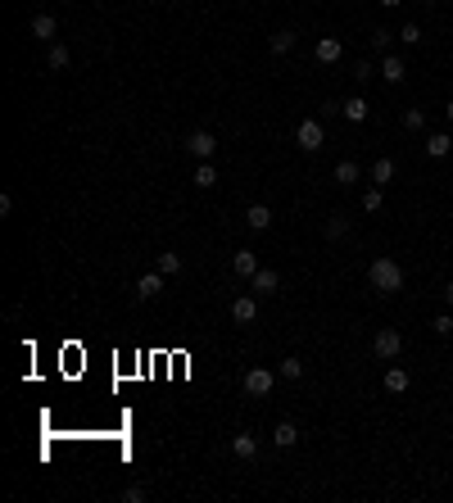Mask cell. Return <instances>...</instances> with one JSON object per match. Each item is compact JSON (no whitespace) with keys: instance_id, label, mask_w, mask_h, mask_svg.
<instances>
[{"instance_id":"1","label":"cell","mask_w":453,"mask_h":503,"mask_svg":"<svg viewBox=\"0 0 453 503\" xmlns=\"http://www.w3.org/2000/svg\"><path fill=\"white\" fill-rule=\"evenodd\" d=\"M368 282L372 290H381V295H399L403 290V268L394 263V259H372V268H368Z\"/></svg>"},{"instance_id":"2","label":"cell","mask_w":453,"mask_h":503,"mask_svg":"<svg viewBox=\"0 0 453 503\" xmlns=\"http://www.w3.org/2000/svg\"><path fill=\"white\" fill-rule=\"evenodd\" d=\"M240 385H245V394H254V399H267L277 385V372L272 367H249L245 376H240Z\"/></svg>"},{"instance_id":"3","label":"cell","mask_w":453,"mask_h":503,"mask_svg":"<svg viewBox=\"0 0 453 503\" xmlns=\"http://www.w3.org/2000/svg\"><path fill=\"white\" fill-rule=\"evenodd\" d=\"M295 145L300 150H308V154H317L326 145V128H322V118H304L300 128H295Z\"/></svg>"},{"instance_id":"4","label":"cell","mask_w":453,"mask_h":503,"mask_svg":"<svg viewBox=\"0 0 453 503\" xmlns=\"http://www.w3.org/2000/svg\"><path fill=\"white\" fill-rule=\"evenodd\" d=\"M372 350H377V359H381V363H394V359L403 354V336L394 331V326H381V331L372 336Z\"/></svg>"},{"instance_id":"5","label":"cell","mask_w":453,"mask_h":503,"mask_svg":"<svg viewBox=\"0 0 453 503\" xmlns=\"http://www.w3.org/2000/svg\"><path fill=\"white\" fill-rule=\"evenodd\" d=\"M181 145H186V150H190V154H195V159H200V163H209V159H214V150H218V141H214V132H204V128H200V132H190V137H186V141H181Z\"/></svg>"},{"instance_id":"6","label":"cell","mask_w":453,"mask_h":503,"mask_svg":"<svg viewBox=\"0 0 453 503\" xmlns=\"http://www.w3.org/2000/svg\"><path fill=\"white\" fill-rule=\"evenodd\" d=\"M381 77H385V86H399L408 77V60L403 55H381Z\"/></svg>"},{"instance_id":"7","label":"cell","mask_w":453,"mask_h":503,"mask_svg":"<svg viewBox=\"0 0 453 503\" xmlns=\"http://www.w3.org/2000/svg\"><path fill=\"white\" fill-rule=\"evenodd\" d=\"M277 286H281V273H277V268H258V273L249 277V290H254V295H277Z\"/></svg>"},{"instance_id":"8","label":"cell","mask_w":453,"mask_h":503,"mask_svg":"<svg viewBox=\"0 0 453 503\" xmlns=\"http://www.w3.org/2000/svg\"><path fill=\"white\" fill-rule=\"evenodd\" d=\"M32 36H36V41H46V46H55V36H60V18H55V14H36L32 18Z\"/></svg>"},{"instance_id":"9","label":"cell","mask_w":453,"mask_h":503,"mask_svg":"<svg viewBox=\"0 0 453 503\" xmlns=\"http://www.w3.org/2000/svg\"><path fill=\"white\" fill-rule=\"evenodd\" d=\"M231 273L249 282V277L258 273V254H254V249H236V254H231Z\"/></svg>"},{"instance_id":"10","label":"cell","mask_w":453,"mask_h":503,"mask_svg":"<svg viewBox=\"0 0 453 503\" xmlns=\"http://www.w3.org/2000/svg\"><path fill=\"white\" fill-rule=\"evenodd\" d=\"M231 453H236L240 462H254L258 458V440L249 431H240V435H231Z\"/></svg>"},{"instance_id":"11","label":"cell","mask_w":453,"mask_h":503,"mask_svg":"<svg viewBox=\"0 0 453 503\" xmlns=\"http://www.w3.org/2000/svg\"><path fill=\"white\" fill-rule=\"evenodd\" d=\"M231 317H236L240 326H249V322L258 317V299H254V295H240L236 304H231Z\"/></svg>"},{"instance_id":"12","label":"cell","mask_w":453,"mask_h":503,"mask_svg":"<svg viewBox=\"0 0 453 503\" xmlns=\"http://www.w3.org/2000/svg\"><path fill=\"white\" fill-rule=\"evenodd\" d=\"M272 444L277 449H295V444H300V427H295V422H277L272 427Z\"/></svg>"},{"instance_id":"13","label":"cell","mask_w":453,"mask_h":503,"mask_svg":"<svg viewBox=\"0 0 453 503\" xmlns=\"http://www.w3.org/2000/svg\"><path fill=\"white\" fill-rule=\"evenodd\" d=\"M245 227L249 231H267V227H272V209H267V205H249L245 209Z\"/></svg>"},{"instance_id":"14","label":"cell","mask_w":453,"mask_h":503,"mask_svg":"<svg viewBox=\"0 0 453 503\" xmlns=\"http://www.w3.org/2000/svg\"><path fill=\"white\" fill-rule=\"evenodd\" d=\"M340 55H344L340 36H317V64H335Z\"/></svg>"},{"instance_id":"15","label":"cell","mask_w":453,"mask_h":503,"mask_svg":"<svg viewBox=\"0 0 453 503\" xmlns=\"http://www.w3.org/2000/svg\"><path fill=\"white\" fill-rule=\"evenodd\" d=\"M426 154H431V159H449V154H453V137H449V132H431V137H426Z\"/></svg>"},{"instance_id":"16","label":"cell","mask_w":453,"mask_h":503,"mask_svg":"<svg viewBox=\"0 0 453 503\" xmlns=\"http://www.w3.org/2000/svg\"><path fill=\"white\" fill-rule=\"evenodd\" d=\"M408 385H412V376L403 372V367H394V363L385 367V390H390V394H403Z\"/></svg>"},{"instance_id":"17","label":"cell","mask_w":453,"mask_h":503,"mask_svg":"<svg viewBox=\"0 0 453 503\" xmlns=\"http://www.w3.org/2000/svg\"><path fill=\"white\" fill-rule=\"evenodd\" d=\"M340 113H344V118H349V123H363V118H368V113H372V104L363 100V95H349V100L340 104Z\"/></svg>"},{"instance_id":"18","label":"cell","mask_w":453,"mask_h":503,"mask_svg":"<svg viewBox=\"0 0 453 503\" xmlns=\"http://www.w3.org/2000/svg\"><path fill=\"white\" fill-rule=\"evenodd\" d=\"M390 181H394V159L381 154V159L372 163V186H390Z\"/></svg>"},{"instance_id":"19","label":"cell","mask_w":453,"mask_h":503,"mask_svg":"<svg viewBox=\"0 0 453 503\" xmlns=\"http://www.w3.org/2000/svg\"><path fill=\"white\" fill-rule=\"evenodd\" d=\"M159 290H163V273H159V268H154V273H146V277H141V282H137V299H154V295H159Z\"/></svg>"},{"instance_id":"20","label":"cell","mask_w":453,"mask_h":503,"mask_svg":"<svg viewBox=\"0 0 453 503\" xmlns=\"http://www.w3.org/2000/svg\"><path fill=\"white\" fill-rule=\"evenodd\" d=\"M335 181H340V186H354V181H363V168L354 159H340L335 163Z\"/></svg>"},{"instance_id":"21","label":"cell","mask_w":453,"mask_h":503,"mask_svg":"<svg viewBox=\"0 0 453 503\" xmlns=\"http://www.w3.org/2000/svg\"><path fill=\"white\" fill-rule=\"evenodd\" d=\"M190 181H195L200 191H214V186H218V168H214V159H209V163H200V168H195V177H190Z\"/></svg>"},{"instance_id":"22","label":"cell","mask_w":453,"mask_h":503,"mask_svg":"<svg viewBox=\"0 0 453 503\" xmlns=\"http://www.w3.org/2000/svg\"><path fill=\"white\" fill-rule=\"evenodd\" d=\"M46 64H50V69H69V64H73V50H69L64 41H55L50 55H46Z\"/></svg>"},{"instance_id":"23","label":"cell","mask_w":453,"mask_h":503,"mask_svg":"<svg viewBox=\"0 0 453 503\" xmlns=\"http://www.w3.org/2000/svg\"><path fill=\"white\" fill-rule=\"evenodd\" d=\"M267 50H272V55L295 50V32H286V27H281V32H272V36H267Z\"/></svg>"},{"instance_id":"24","label":"cell","mask_w":453,"mask_h":503,"mask_svg":"<svg viewBox=\"0 0 453 503\" xmlns=\"http://www.w3.org/2000/svg\"><path fill=\"white\" fill-rule=\"evenodd\" d=\"M368 41H372V50H377V55H390V41H394V36H390V27H372Z\"/></svg>"},{"instance_id":"25","label":"cell","mask_w":453,"mask_h":503,"mask_svg":"<svg viewBox=\"0 0 453 503\" xmlns=\"http://www.w3.org/2000/svg\"><path fill=\"white\" fill-rule=\"evenodd\" d=\"M381 200H385V186L363 191V214H377V209H381Z\"/></svg>"},{"instance_id":"26","label":"cell","mask_w":453,"mask_h":503,"mask_svg":"<svg viewBox=\"0 0 453 503\" xmlns=\"http://www.w3.org/2000/svg\"><path fill=\"white\" fill-rule=\"evenodd\" d=\"M344 231H349V218H344V214H331V218H326V236H331V240H340Z\"/></svg>"},{"instance_id":"27","label":"cell","mask_w":453,"mask_h":503,"mask_svg":"<svg viewBox=\"0 0 453 503\" xmlns=\"http://www.w3.org/2000/svg\"><path fill=\"white\" fill-rule=\"evenodd\" d=\"M399 41H403V46H421L426 36H421V27H417V23H403V27H399Z\"/></svg>"},{"instance_id":"28","label":"cell","mask_w":453,"mask_h":503,"mask_svg":"<svg viewBox=\"0 0 453 503\" xmlns=\"http://www.w3.org/2000/svg\"><path fill=\"white\" fill-rule=\"evenodd\" d=\"M159 273L163 277H177L181 273V254H159Z\"/></svg>"},{"instance_id":"29","label":"cell","mask_w":453,"mask_h":503,"mask_svg":"<svg viewBox=\"0 0 453 503\" xmlns=\"http://www.w3.org/2000/svg\"><path fill=\"white\" fill-rule=\"evenodd\" d=\"M403 128H408V132H421V128H426V113H421V109H403Z\"/></svg>"},{"instance_id":"30","label":"cell","mask_w":453,"mask_h":503,"mask_svg":"<svg viewBox=\"0 0 453 503\" xmlns=\"http://www.w3.org/2000/svg\"><path fill=\"white\" fill-rule=\"evenodd\" d=\"M281 376H286V381H300V376H304V363H300V359H281Z\"/></svg>"},{"instance_id":"31","label":"cell","mask_w":453,"mask_h":503,"mask_svg":"<svg viewBox=\"0 0 453 503\" xmlns=\"http://www.w3.org/2000/svg\"><path fill=\"white\" fill-rule=\"evenodd\" d=\"M431 326H435V336H453V313H440Z\"/></svg>"},{"instance_id":"32","label":"cell","mask_w":453,"mask_h":503,"mask_svg":"<svg viewBox=\"0 0 453 503\" xmlns=\"http://www.w3.org/2000/svg\"><path fill=\"white\" fill-rule=\"evenodd\" d=\"M372 73H377V69H372V60H358V64H354V82H368Z\"/></svg>"},{"instance_id":"33","label":"cell","mask_w":453,"mask_h":503,"mask_svg":"<svg viewBox=\"0 0 453 503\" xmlns=\"http://www.w3.org/2000/svg\"><path fill=\"white\" fill-rule=\"evenodd\" d=\"M123 499H127V503H141V499H146V490H141V485H127V490H123Z\"/></svg>"},{"instance_id":"34","label":"cell","mask_w":453,"mask_h":503,"mask_svg":"<svg viewBox=\"0 0 453 503\" xmlns=\"http://www.w3.org/2000/svg\"><path fill=\"white\" fill-rule=\"evenodd\" d=\"M445 304H449V308H453V282H449V286H445Z\"/></svg>"},{"instance_id":"35","label":"cell","mask_w":453,"mask_h":503,"mask_svg":"<svg viewBox=\"0 0 453 503\" xmlns=\"http://www.w3.org/2000/svg\"><path fill=\"white\" fill-rule=\"evenodd\" d=\"M381 5H385V9H399V5H403V0H381Z\"/></svg>"},{"instance_id":"36","label":"cell","mask_w":453,"mask_h":503,"mask_svg":"<svg viewBox=\"0 0 453 503\" xmlns=\"http://www.w3.org/2000/svg\"><path fill=\"white\" fill-rule=\"evenodd\" d=\"M445 118H449V123H453V100H449V104H445Z\"/></svg>"},{"instance_id":"37","label":"cell","mask_w":453,"mask_h":503,"mask_svg":"<svg viewBox=\"0 0 453 503\" xmlns=\"http://www.w3.org/2000/svg\"><path fill=\"white\" fill-rule=\"evenodd\" d=\"M426 5H435V0H426Z\"/></svg>"}]
</instances>
